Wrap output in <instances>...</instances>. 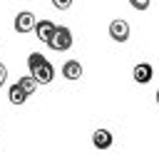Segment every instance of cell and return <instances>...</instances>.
<instances>
[{
  "instance_id": "6da1fadb",
  "label": "cell",
  "mask_w": 159,
  "mask_h": 159,
  "mask_svg": "<svg viewBox=\"0 0 159 159\" xmlns=\"http://www.w3.org/2000/svg\"><path fill=\"white\" fill-rule=\"evenodd\" d=\"M72 30L67 27V25H57L55 27V32H52V37L45 42V45H50V50H55V52H67L70 47H72Z\"/></svg>"
},
{
  "instance_id": "7a4b0ae2",
  "label": "cell",
  "mask_w": 159,
  "mask_h": 159,
  "mask_svg": "<svg viewBox=\"0 0 159 159\" xmlns=\"http://www.w3.org/2000/svg\"><path fill=\"white\" fill-rule=\"evenodd\" d=\"M129 22L127 20H122V17H117V20H112L109 22V37L114 40V42H127L129 40Z\"/></svg>"
},
{
  "instance_id": "3957f363",
  "label": "cell",
  "mask_w": 159,
  "mask_h": 159,
  "mask_svg": "<svg viewBox=\"0 0 159 159\" xmlns=\"http://www.w3.org/2000/svg\"><path fill=\"white\" fill-rule=\"evenodd\" d=\"M35 15L30 12V10H20L17 15H15V32H20V35H25V32H32V27H35Z\"/></svg>"
},
{
  "instance_id": "277c9868",
  "label": "cell",
  "mask_w": 159,
  "mask_h": 159,
  "mask_svg": "<svg viewBox=\"0 0 159 159\" xmlns=\"http://www.w3.org/2000/svg\"><path fill=\"white\" fill-rule=\"evenodd\" d=\"M30 75L37 80V84H50V82L55 80V67H52V65L45 60L42 65H37L35 70H30Z\"/></svg>"
},
{
  "instance_id": "5b68a950",
  "label": "cell",
  "mask_w": 159,
  "mask_h": 159,
  "mask_svg": "<svg viewBox=\"0 0 159 159\" xmlns=\"http://www.w3.org/2000/svg\"><path fill=\"white\" fill-rule=\"evenodd\" d=\"M55 22L52 20H47V17H42V20H35V27H32V32L37 35V40L40 42H47L50 37H52V32H55Z\"/></svg>"
},
{
  "instance_id": "8992f818",
  "label": "cell",
  "mask_w": 159,
  "mask_h": 159,
  "mask_svg": "<svg viewBox=\"0 0 159 159\" xmlns=\"http://www.w3.org/2000/svg\"><path fill=\"white\" fill-rule=\"evenodd\" d=\"M112 132L109 129H94L92 132V144H94V149H99V152H107L109 147H112Z\"/></svg>"
},
{
  "instance_id": "52a82bcc",
  "label": "cell",
  "mask_w": 159,
  "mask_h": 159,
  "mask_svg": "<svg viewBox=\"0 0 159 159\" xmlns=\"http://www.w3.org/2000/svg\"><path fill=\"white\" fill-rule=\"evenodd\" d=\"M152 75H154V70H152L149 62H139V65H134V70H132V77H134V82H139V84L152 82Z\"/></svg>"
},
{
  "instance_id": "ba28073f",
  "label": "cell",
  "mask_w": 159,
  "mask_h": 159,
  "mask_svg": "<svg viewBox=\"0 0 159 159\" xmlns=\"http://www.w3.org/2000/svg\"><path fill=\"white\" fill-rule=\"evenodd\" d=\"M62 77L70 80V82L80 80V77H82V62H77V60H67V62L62 65Z\"/></svg>"
},
{
  "instance_id": "9c48e42d",
  "label": "cell",
  "mask_w": 159,
  "mask_h": 159,
  "mask_svg": "<svg viewBox=\"0 0 159 159\" xmlns=\"http://www.w3.org/2000/svg\"><path fill=\"white\" fill-rule=\"evenodd\" d=\"M7 99H10V104H25L27 92L15 82V84H10V87H7Z\"/></svg>"
},
{
  "instance_id": "30bf717a",
  "label": "cell",
  "mask_w": 159,
  "mask_h": 159,
  "mask_svg": "<svg viewBox=\"0 0 159 159\" xmlns=\"http://www.w3.org/2000/svg\"><path fill=\"white\" fill-rule=\"evenodd\" d=\"M17 84H20V87L27 92V97H30V94L37 89V80H35L32 75H27V77H20V80H17Z\"/></svg>"
},
{
  "instance_id": "8fae6325",
  "label": "cell",
  "mask_w": 159,
  "mask_h": 159,
  "mask_svg": "<svg viewBox=\"0 0 159 159\" xmlns=\"http://www.w3.org/2000/svg\"><path fill=\"white\" fill-rule=\"evenodd\" d=\"M42 62H45V55H42V52H30V55H27V67H30V70H35V67L42 65Z\"/></svg>"
},
{
  "instance_id": "7c38bea8",
  "label": "cell",
  "mask_w": 159,
  "mask_h": 159,
  "mask_svg": "<svg viewBox=\"0 0 159 159\" xmlns=\"http://www.w3.org/2000/svg\"><path fill=\"white\" fill-rule=\"evenodd\" d=\"M129 5H132L134 10H139V12H144V10H149L152 0H129Z\"/></svg>"
},
{
  "instance_id": "4fadbf2b",
  "label": "cell",
  "mask_w": 159,
  "mask_h": 159,
  "mask_svg": "<svg viewBox=\"0 0 159 159\" xmlns=\"http://www.w3.org/2000/svg\"><path fill=\"white\" fill-rule=\"evenodd\" d=\"M52 5H55V10L65 12V10H70V7H72V0H52Z\"/></svg>"
},
{
  "instance_id": "5bb4252c",
  "label": "cell",
  "mask_w": 159,
  "mask_h": 159,
  "mask_svg": "<svg viewBox=\"0 0 159 159\" xmlns=\"http://www.w3.org/2000/svg\"><path fill=\"white\" fill-rule=\"evenodd\" d=\"M5 82H7V67H5L2 62H0V87H2Z\"/></svg>"
},
{
  "instance_id": "9a60e30c",
  "label": "cell",
  "mask_w": 159,
  "mask_h": 159,
  "mask_svg": "<svg viewBox=\"0 0 159 159\" xmlns=\"http://www.w3.org/2000/svg\"><path fill=\"white\" fill-rule=\"evenodd\" d=\"M157 104H159V89H157Z\"/></svg>"
}]
</instances>
